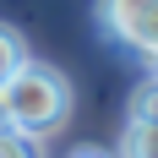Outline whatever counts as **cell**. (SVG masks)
<instances>
[{
  "label": "cell",
  "mask_w": 158,
  "mask_h": 158,
  "mask_svg": "<svg viewBox=\"0 0 158 158\" xmlns=\"http://www.w3.org/2000/svg\"><path fill=\"white\" fill-rule=\"evenodd\" d=\"M0 120L16 136H55L71 120V82L44 60H22L0 87Z\"/></svg>",
  "instance_id": "1"
},
{
  "label": "cell",
  "mask_w": 158,
  "mask_h": 158,
  "mask_svg": "<svg viewBox=\"0 0 158 158\" xmlns=\"http://www.w3.org/2000/svg\"><path fill=\"white\" fill-rule=\"evenodd\" d=\"M98 22L114 44L158 65V0H98Z\"/></svg>",
  "instance_id": "2"
},
{
  "label": "cell",
  "mask_w": 158,
  "mask_h": 158,
  "mask_svg": "<svg viewBox=\"0 0 158 158\" xmlns=\"http://www.w3.org/2000/svg\"><path fill=\"white\" fill-rule=\"evenodd\" d=\"M120 158H158V126L131 120V126H126V142H120Z\"/></svg>",
  "instance_id": "3"
},
{
  "label": "cell",
  "mask_w": 158,
  "mask_h": 158,
  "mask_svg": "<svg viewBox=\"0 0 158 158\" xmlns=\"http://www.w3.org/2000/svg\"><path fill=\"white\" fill-rule=\"evenodd\" d=\"M131 120H142V126H158V71L136 82V93H131Z\"/></svg>",
  "instance_id": "4"
},
{
  "label": "cell",
  "mask_w": 158,
  "mask_h": 158,
  "mask_svg": "<svg viewBox=\"0 0 158 158\" xmlns=\"http://www.w3.org/2000/svg\"><path fill=\"white\" fill-rule=\"evenodd\" d=\"M22 60H27V44H22V33L0 22V87L11 82V71H16Z\"/></svg>",
  "instance_id": "5"
},
{
  "label": "cell",
  "mask_w": 158,
  "mask_h": 158,
  "mask_svg": "<svg viewBox=\"0 0 158 158\" xmlns=\"http://www.w3.org/2000/svg\"><path fill=\"white\" fill-rule=\"evenodd\" d=\"M0 158H27L22 153V136H0Z\"/></svg>",
  "instance_id": "6"
},
{
  "label": "cell",
  "mask_w": 158,
  "mask_h": 158,
  "mask_svg": "<svg viewBox=\"0 0 158 158\" xmlns=\"http://www.w3.org/2000/svg\"><path fill=\"white\" fill-rule=\"evenodd\" d=\"M71 158H109V153H98V147H77Z\"/></svg>",
  "instance_id": "7"
}]
</instances>
